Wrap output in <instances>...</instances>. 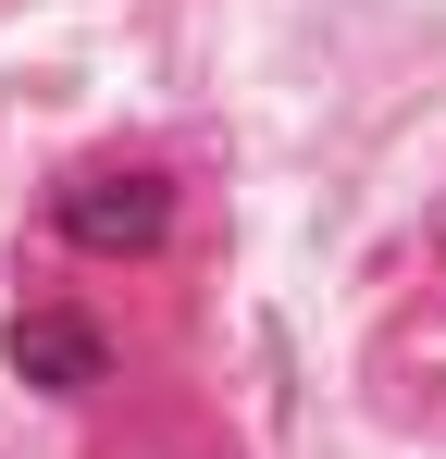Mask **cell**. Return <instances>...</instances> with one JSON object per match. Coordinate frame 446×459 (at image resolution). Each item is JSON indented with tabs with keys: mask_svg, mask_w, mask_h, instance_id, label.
<instances>
[{
	"mask_svg": "<svg viewBox=\"0 0 446 459\" xmlns=\"http://www.w3.org/2000/svg\"><path fill=\"white\" fill-rule=\"evenodd\" d=\"M50 224L74 248H149V236L174 224V186L149 161H74L63 186H50Z\"/></svg>",
	"mask_w": 446,
	"mask_h": 459,
	"instance_id": "1",
	"label": "cell"
},
{
	"mask_svg": "<svg viewBox=\"0 0 446 459\" xmlns=\"http://www.w3.org/2000/svg\"><path fill=\"white\" fill-rule=\"evenodd\" d=\"M0 348H13V373H25V385H50V397H74V385H99V373H112V335H99L87 310H25Z\"/></svg>",
	"mask_w": 446,
	"mask_h": 459,
	"instance_id": "2",
	"label": "cell"
}]
</instances>
